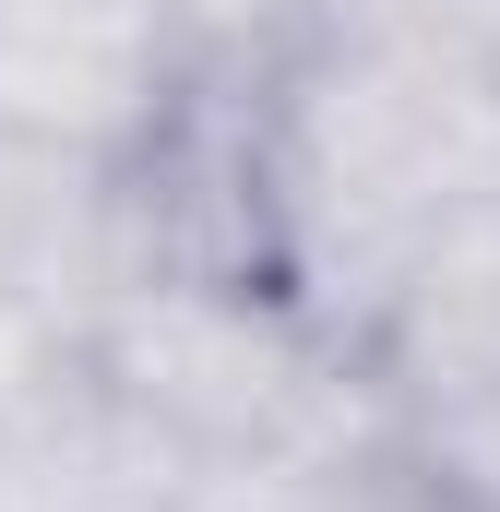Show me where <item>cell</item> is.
I'll use <instances>...</instances> for the list:
<instances>
[{"instance_id":"cell-9","label":"cell","mask_w":500,"mask_h":512,"mask_svg":"<svg viewBox=\"0 0 500 512\" xmlns=\"http://www.w3.org/2000/svg\"><path fill=\"white\" fill-rule=\"evenodd\" d=\"M346 512H465V501H441V489H405V477H381V489H358Z\"/></svg>"},{"instance_id":"cell-6","label":"cell","mask_w":500,"mask_h":512,"mask_svg":"<svg viewBox=\"0 0 500 512\" xmlns=\"http://www.w3.org/2000/svg\"><path fill=\"white\" fill-rule=\"evenodd\" d=\"M393 477L405 489H441V501H465V512H500V382L393 405Z\"/></svg>"},{"instance_id":"cell-10","label":"cell","mask_w":500,"mask_h":512,"mask_svg":"<svg viewBox=\"0 0 500 512\" xmlns=\"http://www.w3.org/2000/svg\"><path fill=\"white\" fill-rule=\"evenodd\" d=\"M191 512H274V501H227V489H203V501H191Z\"/></svg>"},{"instance_id":"cell-8","label":"cell","mask_w":500,"mask_h":512,"mask_svg":"<svg viewBox=\"0 0 500 512\" xmlns=\"http://www.w3.org/2000/svg\"><path fill=\"white\" fill-rule=\"evenodd\" d=\"M60 370H72V322H48V310H12V298H0V429L60 382Z\"/></svg>"},{"instance_id":"cell-5","label":"cell","mask_w":500,"mask_h":512,"mask_svg":"<svg viewBox=\"0 0 500 512\" xmlns=\"http://www.w3.org/2000/svg\"><path fill=\"white\" fill-rule=\"evenodd\" d=\"M108 274H120V251H108V155H72L48 131L0 120V298L84 334Z\"/></svg>"},{"instance_id":"cell-3","label":"cell","mask_w":500,"mask_h":512,"mask_svg":"<svg viewBox=\"0 0 500 512\" xmlns=\"http://www.w3.org/2000/svg\"><path fill=\"white\" fill-rule=\"evenodd\" d=\"M191 501H203L191 441H167L131 393H108L84 370V346L0 429V512H191Z\"/></svg>"},{"instance_id":"cell-1","label":"cell","mask_w":500,"mask_h":512,"mask_svg":"<svg viewBox=\"0 0 500 512\" xmlns=\"http://www.w3.org/2000/svg\"><path fill=\"white\" fill-rule=\"evenodd\" d=\"M274 286L370 346L393 274L500 203V48L465 36H286L262 72Z\"/></svg>"},{"instance_id":"cell-2","label":"cell","mask_w":500,"mask_h":512,"mask_svg":"<svg viewBox=\"0 0 500 512\" xmlns=\"http://www.w3.org/2000/svg\"><path fill=\"white\" fill-rule=\"evenodd\" d=\"M191 72L167 0H0V120L72 155H120Z\"/></svg>"},{"instance_id":"cell-4","label":"cell","mask_w":500,"mask_h":512,"mask_svg":"<svg viewBox=\"0 0 500 512\" xmlns=\"http://www.w3.org/2000/svg\"><path fill=\"white\" fill-rule=\"evenodd\" d=\"M358 358H370V382L393 405L500 382V203L453 215L429 251L393 274V298H381V322H370Z\"/></svg>"},{"instance_id":"cell-7","label":"cell","mask_w":500,"mask_h":512,"mask_svg":"<svg viewBox=\"0 0 500 512\" xmlns=\"http://www.w3.org/2000/svg\"><path fill=\"white\" fill-rule=\"evenodd\" d=\"M298 36H465L500 48V0H286Z\"/></svg>"}]
</instances>
